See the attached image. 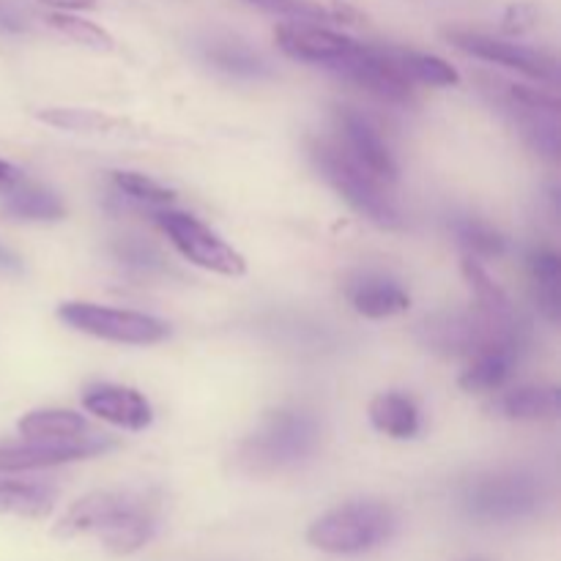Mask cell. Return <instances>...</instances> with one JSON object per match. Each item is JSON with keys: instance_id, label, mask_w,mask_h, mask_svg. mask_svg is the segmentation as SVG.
Listing matches in <instances>:
<instances>
[{"instance_id": "6da1fadb", "label": "cell", "mask_w": 561, "mask_h": 561, "mask_svg": "<svg viewBox=\"0 0 561 561\" xmlns=\"http://www.w3.org/2000/svg\"><path fill=\"white\" fill-rule=\"evenodd\" d=\"M321 444V425L307 411L279 409L263 420V425L247 438L236 453L239 471L252 477L277 474L294 469L316 455Z\"/></svg>"}, {"instance_id": "7a4b0ae2", "label": "cell", "mask_w": 561, "mask_h": 561, "mask_svg": "<svg viewBox=\"0 0 561 561\" xmlns=\"http://www.w3.org/2000/svg\"><path fill=\"white\" fill-rule=\"evenodd\" d=\"M398 529V515L381 502H351L321 515L307 529V542L332 557H356L383 546Z\"/></svg>"}, {"instance_id": "3957f363", "label": "cell", "mask_w": 561, "mask_h": 561, "mask_svg": "<svg viewBox=\"0 0 561 561\" xmlns=\"http://www.w3.org/2000/svg\"><path fill=\"white\" fill-rule=\"evenodd\" d=\"M310 157L316 162L318 173L327 179V184L373 225L387 230L403 228V214L400 208L383 195L381 186L376 184L370 173H365L359 162L343 148L332 146V142H310Z\"/></svg>"}, {"instance_id": "277c9868", "label": "cell", "mask_w": 561, "mask_h": 561, "mask_svg": "<svg viewBox=\"0 0 561 561\" xmlns=\"http://www.w3.org/2000/svg\"><path fill=\"white\" fill-rule=\"evenodd\" d=\"M540 502V482L526 471H496V474L480 477L463 493L466 513L485 524L520 520L535 513Z\"/></svg>"}, {"instance_id": "5b68a950", "label": "cell", "mask_w": 561, "mask_h": 561, "mask_svg": "<svg viewBox=\"0 0 561 561\" xmlns=\"http://www.w3.org/2000/svg\"><path fill=\"white\" fill-rule=\"evenodd\" d=\"M58 318L77 332L118 345H153L170 337V327L162 318L91 305V301H66L58 307Z\"/></svg>"}, {"instance_id": "8992f818", "label": "cell", "mask_w": 561, "mask_h": 561, "mask_svg": "<svg viewBox=\"0 0 561 561\" xmlns=\"http://www.w3.org/2000/svg\"><path fill=\"white\" fill-rule=\"evenodd\" d=\"M170 244L190 263L222 277H244L247 261L239 250L228 244L217 230L203 225L201 219L184 211H157L153 214Z\"/></svg>"}, {"instance_id": "52a82bcc", "label": "cell", "mask_w": 561, "mask_h": 561, "mask_svg": "<svg viewBox=\"0 0 561 561\" xmlns=\"http://www.w3.org/2000/svg\"><path fill=\"white\" fill-rule=\"evenodd\" d=\"M153 499L140 491H93L88 496L77 499L69 510L58 518L53 535L60 540H71L80 535L102 537L121 520L129 518L140 507L151 504Z\"/></svg>"}, {"instance_id": "ba28073f", "label": "cell", "mask_w": 561, "mask_h": 561, "mask_svg": "<svg viewBox=\"0 0 561 561\" xmlns=\"http://www.w3.org/2000/svg\"><path fill=\"white\" fill-rule=\"evenodd\" d=\"M332 71H337L345 80L356 82L365 91L376 93L378 99L392 104H414V82L403 75L398 64H394L392 53H383V49L365 47V44H356L343 60H337L334 66H329Z\"/></svg>"}, {"instance_id": "9c48e42d", "label": "cell", "mask_w": 561, "mask_h": 561, "mask_svg": "<svg viewBox=\"0 0 561 561\" xmlns=\"http://www.w3.org/2000/svg\"><path fill=\"white\" fill-rule=\"evenodd\" d=\"M449 42L463 53L474 55V58L491 60V64L507 66V69L520 71V75L531 77V80H542L557 85L559 82V64L548 53H540L535 47H524V44L504 42V38L485 36V33L474 31H449Z\"/></svg>"}, {"instance_id": "30bf717a", "label": "cell", "mask_w": 561, "mask_h": 561, "mask_svg": "<svg viewBox=\"0 0 561 561\" xmlns=\"http://www.w3.org/2000/svg\"><path fill=\"white\" fill-rule=\"evenodd\" d=\"M115 444L104 436L80 438V442H25V444H0V474L14 471H42L53 466L75 463V460L96 458L107 453Z\"/></svg>"}, {"instance_id": "8fae6325", "label": "cell", "mask_w": 561, "mask_h": 561, "mask_svg": "<svg viewBox=\"0 0 561 561\" xmlns=\"http://www.w3.org/2000/svg\"><path fill=\"white\" fill-rule=\"evenodd\" d=\"M274 38H277V47L288 58L327 66V69L343 60L356 47L354 38L329 31V27L312 25V22H285V25L277 27Z\"/></svg>"}, {"instance_id": "7c38bea8", "label": "cell", "mask_w": 561, "mask_h": 561, "mask_svg": "<svg viewBox=\"0 0 561 561\" xmlns=\"http://www.w3.org/2000/svg\"><path fill=\"white\" fill-rule=\"evenodd\" d=\"M82 409L96 420L110 422L121 431H146L153 422V409L137 389L118 383H93L82 394Z\"/></svg>"}, {"instance_id": "4fadbf2b", "label": "cell", "mask_w": 561, "mask_h": 561, "mask_svg": "<svg viewBox=\"0 0 561 561\" xmlns=\"http://www.w3.org/2000/svg\"><path fill=\"white\" fill-rule=\"evenodd\" d=\"M337 124L340 129H343L345 142H348V148L354 151V159L367 170V173L378 175V179L398 181V162H394L387 142L381 140V135L373 129V124L365 115L356 113L354 107H340Z\"/></svg>"}, {"instance_id": "5bb4252c", "label": "cell", "mask_w": 561, "mask_h": 561, "mask_svg": "<svg viewBox=\"0 0 561 561\" xmlns=\"http://www.w3.org/2000/svg\"><path fill=\"white\" fill-rule=\"evenodd\" d=\"M348 299L365 318H392L411 307V296L381 274H359L356 283L348 285Z\"/></svg>"}, {"instance_id": "9a60e30c", "label": "cell", "mask_w": 561, "mask_h": 561, "mask_svg": "<svg viewBox=\"0 0 561 561\" xmlns=\"http://www.w3.org/2000/svg\"><path fill=\"white\" fill-rule=\"evenodd\" d=\"M16 427L27 442H80V438L96 436L85 416L66 409L31 411L22 416Z\"/></svg>"}, {"instance_id": "2e32d148", "label": "cell", "mask_w": 561, "mask_h": 561, "mask_svg": "<svg viewBox=\"0 0 561 561\" xmlns=\"http://www.w3.org/2000/svg\"><path fill=\"white\" fill-rule=\"evenodd\" d=\"M58 507V491L44 482L0 480V515L42 520Z\"/></svg>"}, {"instance_id": "e0dca14e", "label": "cell", "mask_w": 561, "mask_h": 561, "mask_svg": "<svg viewBox=\"0 0 561 561\" xmlns=\"http://www.w3.org/2000/svg\"><path fill=\"white\" fill-rule=\"evenodd\" d=\"M518 356L520 351L507 348V345H496V348H488L482 354L471 356V365L460 376V387L466 392H493V389L504 387L507 378L513 376Z\"/></svg>"}, {"instance_id": "ac0fdd59", "label": "cell", "mask_w": 561, "mask_h": 561, "mask_svg": "<svg viewBox=\"0 0 561 561\" xmlns=\"http://www.w3.org/2000/svg\"><path fill=\"white\" fill-rule=\"evenodd\" d=\"M370 422L389 438H414L420 433V409L409 394L383 392L373 398Z\"/></svg>"}, {"instance_id": "d6986e66", "label": "cell", "mask_w": 561, "mask_h": 561, "mask_svg": "<svg viewBox=\"0 0 561 561\" xmlns=\"http://www.w3.org/2000/svg\"><path fill=\"white\" fill-rule=\"evenodd\" d=\"M3 208L16 219H27V222H58L66 217V206L53 190L38 184H27L22 181L11 192H5Z\"/></svg>"}, {"instance_id": "ffe728a7", "label": "cell", "mask_w": 561, "mask_h": 561, "mask_svg": "<svg viewBox=\"0 0 561 561\" xmlns=\"http://www.w3.org/2000/svg\"><path fill=\"white\" fill-rule=\"evenodd\" d=\"M529 274L535 285V299L542 316L559 323L561 316V257L553 250L529 252Z\"/></svg>"}, {"instance_id": "44dd1931", "label": "cell", "mask_w": 561, "mask_h": 561, "mask_svg": "<svg viewBox=\"0 0 561 561\" xmlns=\"http://www.w3.org/2000/svg\"><path fill=\"white\" fill-rule=\"evenodd\" d=\"M499 411L520 422L553 420L561 411V392L553 387H518L499 400Z\"/></svg>"}, {"instance_id": "7402d4cb", "label": "cell", "mask_w": 561, "mask_h": 561, "mask_svg": "<svg viewBox=\"0 0 561 561\" xmlns=\"http://www.w3.org/2000/svg\"><path fill=\"white\" fill-rule=\"evenodd\" d=\"M392 58L411 82H425V85L436 88H449L460 82L458 69L453 64H447L444 58H436V55L398 49V53H392Z\"/></svg>"}, {"instance_id": "603a6c76", "label": "cell", "mask_w": 561, "mask_h": 561, "mask_svg": "<svg viewBox=\"0 0 561 561\" xmlns=\"http://www.w3.org/2000/svg\"><path fill=\"white\" fill-rule=\"evenodd\" d=\"M449 228H453L455 239L471 252V257H499L507 250L504 236L477 217H455Z\"/></svg>"}, {"instance_id": "cb8c5ba5", "label": "cell", "mask_w": 561, "mask_h": 561, "mask_svg": "<svg viewBox=\"0 0 561 561\" xmlns=\"http://www.w3.org/2000/svg\"><path fill=\"white\" fill-rule=\"evenodd\" d=\"M38 121L66 131H85V135H121L124 124L115 118H107L102 113H85V110H42Z\"/></svg>"}, {"instance_id": "d4e9b609", "label": "cell", "mask_w": 561, "mask_h": 561, "mask_svg": "<svg viewBox=\"0 0 561 561\" xmlns=\"http://www.w3.org/2000/svg\"><path fill=\"white\" fill-rule=\"evenodd\" d=\"M47 22L60 33V36L71 38V42L80 44V47L96 49V53H110V49L115 47V38L110 36L102 25H96V22L91 20H82V16L77 14H60V11H55V14L47 16Z\"/></svg>"}, {"instance_id": "484cf974", "label": "cell", "mask_w": 561, "mask_h": 561, "mask_svg": "<svg viewBox=\"0 0 561 561\" xmlns=\"http://www.w3.org/2000/svg\"><path fill=\"white\" fill-rule=\"evenodd\" d=\"M463 274H466V279H469L471 290H474L477 305H480L477 310L491 312V316H507V312H513V305H510L507 294H504V290L493 283L491 274L485 272V266H482L477 257H471V255L466 257Z\"/></svg>"}, {"instance_id": "4316f807", "label": "cell", "mask_w": 561, "mask_h": 561, "mask_svg": "<svg viewBox=\"0 0 561 561\" xmlns=\"http://www.w3.org/2000/svg\"><path fill=\"white\" fill-rule=\"evenodd\" d=\"M208 60L214 66H219L228 75H239V77H263L268 75L266 64L257 58L252 49L241 47V44H214L208 47Z\"/></svg>"}, {"instance_id": "83f0119b", "label": "cell", "mask_w": 561, "mask_h": 561, "mask_svg": "<svg viewBox=\"0 0 561 561\" xmlns=\"http://www.w3.org/2000/svg\"><path fill=\"white\" fill-rule=\"evenodd\" d=\"M113 181L126 197L148 203V206H170V203L175 201L173 190H168V186H162L159 181L148 179V175H142V173H131V170H115Z\"/></svg>"}, {"instance_id": "f1b7e54d", "label": "cell", "mask_w": 561, "mask_h": 561, "mask_svg": "<svg viewBox=\"0 0 561 561\" xmlns=\"http://www.w3.org/2000/svg\"><path fill=\"white\" fill-rule=\"evenodd\" d=\"M247 3L257 5L263 11H272V14H285L290 16L294 22H312L316 25L318 20H329V22H343L345 11H334L327 9L321 3H312V0H247Z\"/></svg>"}, {"instance_id": "f546056e", "label": "cell", "mask_w": 561, "mask_h": 561, "mask_svg": "<svg viewBox=\"0 0 561 561\" xmlns=\"http://www.w3.org/2000/svg\"><path fill=\"white\" fill-rule=\"evenodd\" d=\"M113 255L118 257L121 263L135 268H159L162 266V255L153 244L137 239V236H121V239L113 241Z\"/></svg>"}, {"instance_id": "4dcf8cb0", "label": "cell", "mask_w": 561, "mask_h": 561, "mask_svg": "<svg viewBox=\"0 0 561 561\" xmlns=\"http://www.w3.org/2000/svg\"><path fill=\"white\" fill-rule=\"evenodd\" d=\"M540 20V9L537 3H529V0H520V3H513L507 11H504L502 31L510 33V36H518V33L531 31Z\"/></svg>"}, {"instance_id": "1f68e13d", "label": "cell", "mask_w": 561, "mask_h": 561, "mask_svg": "<svg viewBox=\"0 0 561 561\" xmlns=\"http://www.w3.org/2000/svg\"><path fill=\"white\" fill-rule=\"evenodd\" d=\"M22 170L14 168L11 162H5V159H0V195H5V192H11L14 186L22 184Z\"/></svg>"}, {"instance_id": "d6a6232c", "label": "cell", "mask_w": 561, "mask_h": 561, "mask_svg": "<svg viewBox=\"0 0 561 561\" xmlns=\"http://www.w3.org/2000/svg\"><path fill=\"white\" fill-rule=\"evenodd\" d=\"M42 3L53 5V9H64V11L96 9V0H42Z\"/></svg>"}, {"instance_id": "836d02e7", "label": "cell", "mask_w": 561, "mask_h": 561, "mask_svg": "<svg viewBox=\"0 0 561 561\" xmlns=\"http://www.w3.org/2000/svg\"><path fill=\"white\" fill-rule=\"evenodd\" d=\"M0 272H20V261L5 247H0Z\"/></svg>"}, {"instance_id": "e575fe53", "label": "cell", "mask_w": 561, "mask_h": 561, "mask_svg": "<svg viewBox=\"0 0 561 561\" xmlns=\"http://www.w3.org/2000/svg\"><path fill=\"white\" fill-rule=\"evenodd\" d=\"M471 561H485V559H471Z\"/></svg>"}]
</instances>
